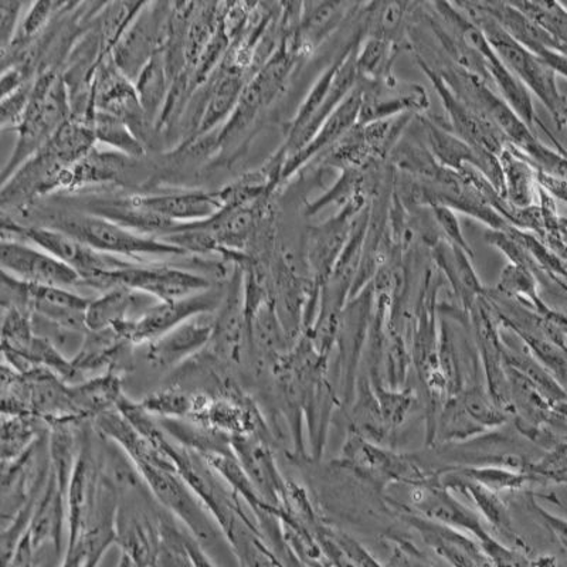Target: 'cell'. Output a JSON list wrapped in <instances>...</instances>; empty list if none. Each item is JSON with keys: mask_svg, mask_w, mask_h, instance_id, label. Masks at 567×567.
Listing matches in <instances>:
<instances>
[{"mask_svg": "<svg viewBox=\"0 0 567 567\" xmlns=\"http://www.w3.org/2000/svg\"><path fill=\"white\" fill-rule=\"evenodd\" d=\"M38 226L50 227L84 243L104 255L142 262L144 257H184L186 251L156 237L142 236L104 217L79 209H45L34 212Z\"/></svg>", "mask_w": 567, "mask_h": 567, "instance_id": "obj_1", "label": "cell"}, {"mask_svg": "<svg viewBox=\"0 0 567 567\" xmlns=\"http://www.w3.org/2000/svg\"><path fill=\"white\" fill-rule=\"evenodd\" d=\"M71 118L68 85L60 70H44L34 80L32 99L18 126V142L3 168L2 181H8L20 166L38 154L60 126Z\"/></svg>", "mask_w": 567, "mask_h": 567, "instance_id": "obj_2", "label": "cell"}, {"mask_svg": "<svg viewBox=\"0 0 567 567\" xmlns=\"http://www.w3.org/2000/svg\"><path fill=\"white\" fill-rule=\"evenodd\" d=\"M457 7L467 12V17L483 30L491 48L503 60L506 68L525 84L526 89L534 91L548 106L551 115L561 130L567 131V104L556 85L555 71L548 68L538 55L529 52L509 33H506L498 22L478 8L477 2L457 3Z\"/></svg>", "mask_w": 567, "mask_h": 567, "instance_id": "obj_3", "label": "cell"}, {"mask_svg": "<svg viewBox=\"0 0 567 567\" xmlns=\"http://www.w3.org/2000/svg\"><path fill=\"white\" fill-rule=\"evenodd\" d=\"M2 239L20 240L42 248L49 255L73 268L83 281V287L99 291H103L105 277L110 272L134 262L125 260V258L104 255V252L94 250L62 231L44 226L24 225V223L8 219L7 216L2 220Z\"/></svg>", "mask_w": 567, "mask_h": 567, "instance_id": "obj_4", "label": "cell"}, {"mask_svg": "<svg viewBox=\"0 0 567 567\" xmlns=\"http://www.w3.org/2000/svg\"><path fill=\"white\" fill-rule=\"evenodd\" d=\"M231 266L233 272L226 282V296L215 313V328L205 351L233 371L250 362L251 346L241 270L235 265Z\"/></svg>", "mask_w": 567, "mask_h": 567, "instance_id": "obj_5", "label": "cell"}, {"mask_svg": "<svg viewBox=\"0 0 567 567\" xmlns=\"http://www.w3.org/2000/svg\"><path fill=\"white\" fill-rule=\"evenodd\" d=\"M209 277L197 272L181 270L166 265H142L130 262L128 266L110 272L105 277L103 292L115 287H125L155 298L159 302L184 300L195 293L215 287Z\"/></svg>", "mask_w": 567, "mask_h": 567, "instance_id": "obj_6", "label": "cell"}, {"mask_svg": "<svg viewBox=\"0 0 567 567\" xmlns=\"http://www.w3.org/2000/svg\"><path fill=\"white\" fill-rule=\"evenodd\" d=\"M226 296V284H219L210 290L169 302H156L138 319L116 327L114 331L134 347L145 346L179 327L181 323L202 313H215Z\"/></svg>", "mask_w": 567, "mask_h": 567, "instance_id": "obj_7", "label": "cell"}, {"mask_svg": "<svg viewBox=\"0 0 567 567\" xmlns=\"http://www.w3.org/2000/svg\"><path fill=\"white\" fill-rule=\"evenodd\" d=\"M172 3L145 2L138 17L115 45L111 59L135 83L142 70L164 48Z\"/></svg>", "mask_w": 567, "mask_h": 567, "instance_id": "obj_8", "label": "cell"}, {"mask_svg": "<svg viewBox=\"0 0 567 567\" xmlns=\"http://www.w3.org/2000/svg\"><path fill=\"white\" fill-rule=\"evenodd\" d=\"M2 271L20 281L34 286L78 288L83 287L78 272L42 248L29 243L2 239L0 246Z\"/></svg>", "mask_w": 567, "mask_h": 567, "instance_id": "obj_9", "label": "cell"}, {"mask_svg": "<svg viewBox=\"0 0 567 567\" xmlns=\"http://www.w3.org/2000/svg\"><path fill=\"white\" fill-rule=\"evenodd\" d=\"M216 313V312H215ZM215 313H202L172 329L155 341L141 346L145 348L146 362L155 369L179 368L190 358L209 346Z\"/></svg>", "mask_w": 567, "mask_h": 567, "instance_id": "obj_10", "label": "cell"}, {"mask_svg": "<svg viewBox=\"0 0 567 567\" xmlns=\"http://www.w3.org/2000/svg\"><path fill=\"white\" fill-rule=\"evenodd\" d=\"M90 302L89 298L81 297L68 288L24 282V308L30 316L65 331L89 332L85 316Z\"/></svg>", "mask_w": 567, "mask_h": 567, "instance_id": "obj_11", "label": "cell"}, {"mask_svg": "<svg viewBox=\"0 0 567 567\" xmlns=\"http://www.w3.org/2000/svg\"><path fill=\"white\" fill-rule=\"evenodd\" d=\"M79 210L104 217V219L114 221L116 225L125 227V229L138 233L142 236L156 237V239H164L177 226L165 217L146 209L141 204L138 195L89 197V199L83 200Z\"/></svg>", "mask_w": 567, "mask_h": 567, "instance_id": "obj_12", "label": "cell"}, {"mask_svg": "<svg viewBox=\"0 0 567 567\" xmlns=\"http://www.w3.org/2000/svg\"><path fill=\"white\" fill-rule=\"evenodd\" d=\"M138 199L146 209L175 225L206 221L225 209L220 192H169L159 195H138Z\"/></svg>", "mask_w": 567, "mask_h": 567, "instance_id": "obj_13", "label": "cell"}, {"mask_svg": "<svg viewBox=\"0 0 567 567\" xmlns=\"http://www.w3.org/2000/svg\"><path fill=\"white\" fill-rule=\"evenodd\" d=\"M362 101L363 89L353 90L342 101L341 105L328 116V120L319 128L317 135L301 151H298L296 155L290 156V158L284 162L280 184L284 181L290 179L308 161L318 155L323 148H327V146L332 145L333 142L341 138L352 128V125L359 120Z\"/></svg>", "mask_w": 567, "mask_h": 567, "instance_id": "obj_14", "label": "cell"}, {"mask_svg": "<svg viewBox=\"0 0 567 567\" xmlns=\"http://www.w3.org/2000/svg\"><path fill=\"white\" fill-rule=\"evenodd\" d=\"M135 161L120 152L99 151L95 146L89 155L65 171L59 192H74L93 185L121 184L133 171Z\"/></svg>", "mask_w": 567, "mask_h": 567, "instance_id": "obj_15", "label": "cell"}, {"mask_svg": "<svg viewBox=\"0 0 567 567\" xmlns=\"http://www.w3.org/2000/svg\"><path fill=\"white\" fill-rule=\"evenodd\" d=\"M156 302L159 301L145 293L125 287H115L113 290L103 292V296L95 300H91L85 323L89 331L115 329L125 322L138 319Z\"/></svg>", "mask_w": 567, "mask_h": 567, "instance_id": "obj_16", "label": "cell"}, {"mask_svg": "<svg viewBox=\"0 0 567 567\" xmlns=\"http://www.w3.org/2000/svg\"><path fill=\"white\" fill-rule=\"evenodd\" d=\"M352 215L349 206L342 215L326 225L312 227L308 231L307 252L308 262L318 278L328 276L337 262L339 252L346 248L348 239V219Z\"/></svg>", "mask_w": 567, "mask_h": 567, "instance_id": "obj_17", "label": "cell"}, {"mask_svg": "<svg viewBox=\"0 0 567 567\" xmlns=\"http://www.w3.org/2000/svg\"><path fill=\"white\" fill-rule=\"evenodd\" d=\"M429 105L427 95L424 90L412 85L398 91L394 85L382 90L373 89L367 93L363 90L361 113H359V125L379 123L386 116L402 113V111H420Z\"/></svg>", "mask_w": 567, "mask_h": 567, "instance_id": "obj_18", "label": "cell"}, {"mask_svg": "<svg viewBox=\"0 0 567 567\" xmlns=\"http://www.w3.org/2000/svg\"><path fill=\"white\" fill-rule=\"evenodd\" d=\"M349 7L351 4L337 2L303 3L296 38L297 53H311L342 22Z\"/></svg>", "mask_w": 567, "mask_h": 567, "instance_id": "obj_19", "label": "cell"}, {"mask_svg": "<svg viewBox=\"0 0 567 567\" xmlns=\"http://www.w3.org/2000/svg\"><path fill=\"white\" fill-rule=\"evenodd\" d=\"M171 84L162 53L151 60L134 83L142 109L156 131H158V123L169 97Z\"/></svg>", "mask_w": 567, "mask_h": 567, "instance_id": "obj_20", "label": "cell"}, {"mask_svg": "<svg viewBox=\"0 0 567 567\" xmlns=\"http://www.w3.org/2000/svg\"><path fill=\"white\" fill-rule=\"evenodd\" d=\"M145 2H110L101 3L95 13L93 24L95 33L99 35L101 55L103 59L111 55L115 45L123 39L126 30L138 17Z\"/></svg>", "mask_w": 567, "mask_h": 567, "instance_id": "obj_21", "label": "cell"}, {"mask_svg": "<svg viewBox=\"0 0 567 567\" xmlns=\"http://www.w3.org/2000/svg\"><path fill=\"white\" fill-rule=\"evenodd\" d=\"M48 429L49 424L39 417L3 414L2 464L7 465L22 457L30 447L44 437Z\"/></svg>", "mask_w": 567, "mask_h": 567, "instance_id": "obj_22", "label": "cell"}, {"mask_svg": "<svg viewBox=\"0 0 567 567\" xmlns=\"http://www.w3.org/2000/svg\"><path fill=\"white\" fill-rule=\"evenodd\" d=\"M89 123L95 140L115 152L130 156L133 159H141L146 154V146L136 138L133 131L123 121L105 111L94 110Z\"/></svg>", "mask_w": 567, "mask_h": 567, "instance_id": "obj_23", "label": "cell"}, {"mask_svg": "<svg viewBox=\"0 0 567 567\" xmlns=\"http://www.w3.org/2000/svg\"><path fill=\"white\" fill-rule=\"evenodd\" d=\"M498 158L504 176V190L508 194L511 202L516 207L530 206L532 197H534L532 196L534 172L516 150L513 151L505 146Z\"/></svg>", "mask_w": 567, "mask_h": 567, "instance_id": "obj_24", "label": "cell"}, {"mask_svg": "<svg viewBox=\"0 0 567 567\" xmlns=\"http://www.w3.org/2000/svg\"><path fill=\"white\" fill-rule=\"evenodd\" d=\"M194 394L184 389L172 386L164 388L146 396L140 406L148 414H155L161 419H189L194 410Z\"/></svg>", "mask_w": 567, "mask_h": 567, "instance_id": "obj_25", "label": "cell"}, {"mask_svg": "<svg viewBox=\"0 0 567 567\" xmlns=\"http://www.w3.org/2000/svg\"><path fill=\"white\" fill-rule=\"evenodd\" d=\"M374 7L377 10H373L371 20H369V32H371L369 35L389 42L402 27L408 3H378Z\"/></svg>", "mask_w": 567, "mask_h": 567, "instance_id": "obj_26", "label": "cell"}, {"mask_svg": "<svg viewBox=\"0 0 567 567\" xmlns=\"http://www.w3.org/2000/svg\"><path fill=\"white\" fill-rule=\"evenodd\" d=\"M390 48L386 40L369 38L362 52L357 54L358 75L374 81L386 70Z\"/></svg>", "mask_w": 567, "mask_h": 567, "instance_id": "obj_27", "label": "cell"}, {"mask_svg": "<svg viewBox=\"0 0 567 567\" xmlns=\"http://www.w3.org/2000/svg\"><path fill=\"white\" fill-rule=\"evenodd\" d=\"M33 83L24 85V87L10 94L9 97L2 99V128L18 130L22 124L23 116L27 114L30 99H32Z\"/></svg>", "mask_w": 567, "mask_h": 567, "instance_id": "obj_28", "label": "cell"}, {"mask_svg": "<svg viewBox=\"0 0 567 567\" xmlns=\"http://www.w3.org/2000/svg\"><path fill=\"white\" fill-rule=\"evenodd\" d=\"M24 3L14 0H0V44L2 53L12 45L22 23Z\"/></svg>", "mask_w": 567, "mask_h": 567, "instance_id": "obj_29", "label": "cell"}, {"mask_svg": "<svg viewBox=\"0 0 567 567\" xmlns=\"http://www.w3.org/2000/svg\"><path fill=\"white\" fill-rule=\"evenodd\" d=\"M435 215H437V219L442 223L444 230L447 231V235L454 240V246L463 248L464 251H470V247L465 245L463 235H461L458 220L455 219L453 213L445 209V207H439V209H435Z\"/></svg>", "mask_w": 567, "mask_h": 567, "instance_id": "obj_30", "label": "cell"}, {"mask_svg": "<svg viewBox=\"0 0 567 567\" xmlns=\"http://www.w3.org/2000/svg\"><path fill=\"white\" fill-rule=\"evenodd\" d=\"M538 179L542 185L546 187L551 194L560 197L561 200L567 202V181L560 179V177H556L550 174H546V172L540 171L538 174Z\"/></svg>", "mask_w": 567, "mask_h": 567, "instance_id": "obj_31", "label": "cell"}]
</instances>
